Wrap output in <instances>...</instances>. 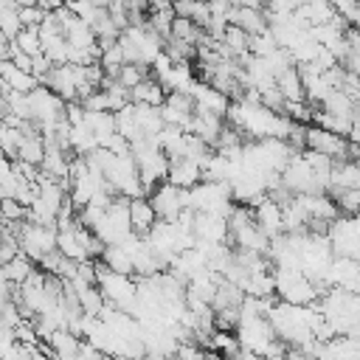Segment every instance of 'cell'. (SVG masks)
I'll return each instance as SVG.
<instances>
[{
  "label": "cell",
  "mask_w": 360,
  "mask_h": 360,
  "mask_svg": "<svg viewBox=\"0 0 360 360\" xmlns=\"http://www.w3.org/2000/svg\"><path fill=\"white\" fill-rule=\"evenodd\" d=\"M118 45H121L127 62L146 65V68L163 53V37L155 34L146 22H143V25H127V28L118 34Z\"/></svg>",
  "instance_id": "6da1fadb"
},
{
  "label": "cell",
  "mask_w": 360,
  "mask_h": 360,
  "mask_svg": "<svg viewBox=\"0 0 360 360\" xmlns=\"http://www.w3.org/2000/svg\"><path fill=\"white\" fill-rule=\"evenodd\" d=\"M276 278V298L295 304V307H309L321 298V290L298 270V267H273Z\"/></svg>",
  "instance_id": "7a4b0ae2"
},
{
  "label": "cell",
  "mask_w": 360,
  "mask_h": 360,
  "mask_svg": "<svg viewBox=\"0 0 360 360\" xmlns=\"http://www.w3.org/2000/svg\"><path fill=\"white\" fill-rule=\"evenodd\" d=\"M28 98V110H31V121L39 127L42 135H51L56 129V124L65 118V98H59L51 87L37 84L31 93H25Z\"/></svg>",
  "instance_id": "3957f363"
},
{
  "label": "cell",
  "mask_w": 360,
  "mask_h": 360,
  "mask_svg": "<svg viewBox=\"0 0 360 360\" xmlns=\"http://www.w3.org/2000/svg\"><path fill=\"white\" fill-rule=\"evenodd\" d=\"M188 208L194 211H211V214H231L233 208V194L231 183H217V180H200L197 186L188 188Z\"/></svg>",
  "instance_id": "277c9868"
},
{
  "label": "cell",
  "mask_w": 360,
  "mask_h": 360,
  "mask_svg": "<svg viewBox=\"0 0 360 360\" xmlns=\"http://www.w3.org/2000/svg\"><path fill=\"white\" fill-rule=\"evenodd\" d=\"M17 245H20V253H25L37 264L42 256L56 250V228L53 225H37V222L25 219L20 233H17Z\"/></svg>",
  "instance_id": "5b68a950"
},
{
  "label": "cell",
  "mask_w": 360,
  "mask_h": 360,
  "mask_svg": "<svg viewBox=\"0 0 360 360\" xmlns=\"http://www.w3.org/2000/svg\"><path fill=\"white\" fill-rule=\"evenodd\" d=\"M233 332H236L239 346L248 352H256V354H264V349L276 340V332L264 315H242L239 312V323Z\"/></svg>",
  "instance_id": "8992f818"
},
{
  "label": "cell",
  "mask_w": 360,
  "mask_h": 360,
  "mask_svg": "<svg viewBox=\"0 0 360 360\" xmlns=\"http://www.w3.org/2000/svg\"><path fill=\"white\" fill-rule=\"evenodd\" d=\"M149 202H152L158 219H169L172 222V219H177V214L183 208H188V188H177L169 180H163V183L155 186Z\"/></svg>",
  "instance_id": "52a82bcc"
},
{
  "label": "cell",
  "mask_w": 360,
  "mask_h": 360,
  "mask_svg": "<svg viewBox=\"0 0 360 360\" xmlns=\"http://www.w3.org/2000/svg\"><path fill=\"white\" fill-rule=\"evenodd\" d=\"M194 98H191V93H186V90H172V93H166V98H163V104H160V115H163V124H174V127H188V121H191V115H194Z\"/></svg>",
  "instance_id": "ba28073f"
},
{
  "label": "cell",
  "mask_w": 360,
  "mask_h": 360,
  "mask_svg": "<svg viewBox=\"0 0 360 360\" xmlns=\"http://www.w3.org/2000/svg\"><path fill=\"white\" fill-rule=\"evenodd\" d=\"M194 236L197 242L228 245V217L211 211H194Z\"/></svg>",
  "instance_id": "9c48e42d"
},
{
  "label": "cell",
  "mask_w": 360,
  "mask_h": 360,
  "mask_svg": "<svg viewBox=\"0 0 360 360\" xmlns=\"http://www.w3.org/2000/svg\"><path fill=\"white\" fill-rule=\"evenodd\" d=\"M253 222L259 225V231L264 233V236H278V233H284V222H281V205L270 197V194H262L256 202H253Z\"/></svg>",
  "instance_id": "30bf717a"
},
{
  "label": "cell",
  "mask_w": 360,
  "mask_h": 360,
  "mask_svg": "<svg viewBox=\"0 0 360 360\" xmlns=\"http://www.w3.org/2000/svg\"><path fill=\"white\" fill-rule=\"evenodd\" d=\"M166 180L172 186H177V188H191V186H197L202 180V169H200V163H194L188 158H172Z\"/></svg>",
  "instance_id": "8fae6325"
},
{
  "label": "cell",
  "mask_w": 360,
  "mask_h": 360,
  "mask_svg": "<svg viewBox=\"0 0 360 360\" xmlns=\"http://www.w3.org/2000/svg\"><path fill=\"white\" fill-rule=\"evenodd\" d=\"M0 82H3L8 90H14V93H31V90L39 84V79H37L34 73L17 68L11 59H0Z\"/></svg>",
  "instance_id": "7c38bea8"
},
{
  "label": "cell",
  "mask_w": 360,
  "mask_h": 360,
  "mask_svg": "<svg viewBox=\"0 0 360 360\" xmlns=\"http://www.w3.org/2000/svg\"><path fill=\"white\" fill-rule=\"evenodd\" d=\"M70 287H73V292H76V301H79V307H82V312L84 315H98L101 312V307H104V295H101V290L96 287V284H90V281H84V278H70L68 281Z\"/></svg>",
  "instance_id": "4fadbf2b"
},
{
  "label": "cell",
  "mask_w": 360,
  "mask_h": 360,
  "mask_svg": "<svg viewBox=\"0 0 360 360\" xmlns=\"http://www.w3.org/2000/svg\"><path fill=\"white\" fill-rule=\"evenodd\" d=\"M155 222H158V214H155L149 197H132L129 200V225H132V233L146 236Z\"/></svg>",
  "instance_id": "5bb4252c"
},
{
  "label": "cell",
  "mask_w": 360,
  "mask_h": 360,
  "mask_svg": "<svg viewBox=\"0 0 360 360\" xmlns=\"http://www.w3.org/2000/svg\"><path fill=\"white\" fill-rule=\"evenodd\" d=\"M295 17H298L307 28H312V25L332 22L338 14H335V8H332L329 0H304V3L295 8Z\"/></svg>",
  "instance_id": "9a60e30c"
},
{
  "label": "cell",
  "mask_w": 360,
  "mask_h": 360,
  "mask_svg": "<svg viewBox=\"0 0 360 360\" xmlns=\"http://www.w3.org/2000/svg\"><path fill=\"white\" fill-rule=\"evenodd\" d=\"M228 22L245 28L250 37L267 31V17H264V11H262V8H253V6H233L231 14H228Z\"/></svg>",
  "instance_id": "2e32d148"
},
{
  "label": "cell",
  "mask_w": 360,
  "mask_h": 360,
  "mask_svg": "<svg viewBox=\"0 0 360 360\" xmlns=\"http://www.w3.org/2000/svg\"><path fill=\"white\" fill-rule=\"evenodd\" d=\"M158 82L163 84L166 93H172V90H186V93H188V87H191L197 79H194L191 62H172L169 70L158 76Z\"/></svg>",
  "instance_id": "e0dca14e"
},
{
  "label": "cell",
  "mask_w": 360,
  "mask_h": 360,
  "mask_svg": "<svg viewBox=\"0 0 360 360\" xmlns=\"http://www.w3.org/2000/svg\"><path fill=\"white\" fill-rule=\"evenodd\" d=\"M127 96H129L132 104H152V107H160L163 98H166V90H163V84H160L155 76H146V79H141L135 87H129Z\"/></svg>",
  "instance_id": "ac0fdd59"
},
{
  "label": "cell",
  "mask_w": 360,
  "mask_h": 360,
  "mask_svg": "<svg viewBox=\"0 0 360 360\" xmlns=\"http://www.w3.org/2000/svg\"><path fill=\"white\" fill-rule=\"evenodd\" d=\"M276 87L284 96V101H304V79L298 65H290L281 73H276Z\"/></svg>",
  "instance_id": "d6986e66"
},
{
  "label": "cell",
  "mask_w": 360,
  "mask_h": 360,
  "mask_svg": "<svg viewBox=\"0 0 360 360\" xmlns=\"http://www.w3.org/2000/svg\"><path fill=\"white\" fill-rule=\"evenodd\" d=\"M76 225H79V222H76ZM76 225L56 231V250H59L65 259H70V262H84V259H87V250H84V245H82V239H79Z\"/></svg>",
  "instance_id": "ffe728a7"
},
{
  "label": "cell",
  "mask_w": 360,
  "mask_h": 360,
  "mask_svg": "<svg viewBox=\"0 0 360 360\" xmlns=\"http://www.w3.org/2000/svg\"><path fill=\"white\" fill-rule=\"evenodd\" d=\"M96 146H98V141H96L93 129H90L84 121H82V124H73V127L68 129V149H70V155L84 158V155H90Z\"/></svg>",
  "instance_id": "44dd1931"
},
{
  "label": "cell",
  "mask_w": 360,
  "mask_h": 360,
  "mask_svg": "<svg viewBox=\"0 0 360 360\" xmlns=\"http://www.w3.org/2000/svg\"><path fill=\"white\" fill-rule=\"evenodd\" d=\"M219 42H222V48H225L233 59H239L242 53H250V51H248V48H250V34H248L245 28L233 25V22H228V25H225V31H222Z\"/></svg>",
  "instance_id": "7402d4cb"
},
{
  "label": "cell",
  "mask_w": 360,
  "mask_h": 360,
  "mask_svg": "<svg viewBox=\"0 0 360 360\" xmlns=\"http://www.w3.org/2000/svg\"><path fill=\"white\" fill-rule=\"evenodd\" d=\"M132 112H135V124H138L141 135H158V132L163 129L160 107H152V104H132Z\"/></svg>",
  "instance_id": "603a6c76"
},
{
  "label": "cell",
  "mask_w": 360,
  "mask_h": 360,
  "mask_svg": "<svg viewBox=\"0 0 360 360\" xmlns=\"http://www.w3.org/2000/svg\"><path fill=\"white\" fill-rule=\"evenodd\" d=\"M98 262H104L110 270L121 273V276H135V264H132V256L121 248V245H104Z\"/></svg>",
  "instance_id": "cb8c5ba5"
},
{
  "label": "cell",
  "mask_w": 360,
  "mask_h": 360,
  "mask_svg": "<svg viewBox=\"0 0 360 360\" xmlns=\"http://www.w3.org/2000/svg\"><path fill=\"white\" fill-rule=\"evenodd\" d=\"M242 292H245V295H253V298H270V295H276V278H273V270L248 273V281H245Z\"/></svg>",
  "instance_id": "d4e9b609"
},
{
  "label": "cell",
  "mask_w": 360,
  "mask_h": 360,
  "mask_svg": "<svg viewBox=\"0 0 360 360\" xmlns=\"http://www.w3.org/2000/svg\"><path fill=\"white\" fill-rule=\"evenodd\" d=\"M242 301H245L242 287H236V284H233V281H228V278H219L211 307H214V309H228V307H231V309H239V307H242Z\"/></svg>",
  "instance_id": "484cf974"
},
{
  "label": "cell",
  "mask_w": 360,
  "mask_h": 360,
  "mask_svg": "<svg viewBox=\"0 0 360 360\" xmlns=\"http://www.w3.org/2000/svg\"><path fill=\"white\" fill-rule=\"evenodd\" d=\"M79 343H82V338H76V335L68 332V329H56V332H51V335L45 338L48 352L62 354V357H73V354L79 352Z\"/></svg>",
  "instance_id": "4316f807"
},
{
  "label": "cell",
  "mask_w": 360,
  "mask_h": 360,
  "mask_svg": "<svg viewBox=\"0 0 360 360\" xmlns=\"http://www.w3.org/2000/svg\"><path fill=\"white\" fill-rule=\"evenodd\" d=\"M169 37H174V39H183V42H188V45H200L202 42V37H205V31L194 22V20H188V17H174L172 20V31H169Z\"/></svg>",
  "instance_id": "83f0119b"
},
{
  "label": "cell",
  "mask_w": 360,
  "mask_h": 360,
  "mask_svg": "<svg viewBox=\"0 0 360 360\" xmlns=\"http://www.w3.org/2000/svg\"><path fill=\"white\" fill-rule=\"evenodd\" d=\"M3 267V273H6V278L14 284V287H20L31 273H34V262L25 256V253H17V256H11L6 264H0Z\"/></svg>",
  "instance_id": "f1b7e54d"
},
{
  "label": "cell",
  "mask_w": 360,
  "mask_h": 360,
  "mask_svg": "<svg viewBox=\"0 0 360 360\" xmlns=\"http://www.w3.org/2000/svg\"><path fill=\"white\" fill-rule=\"evenodd\" d=\"M0 31L14 39L20 31H22V22H20V6L14 0H0Z\"/></svg>",
  "instance_id": "f546056e"
},
{
  "label": "cell",
  "mask_w": 360,
  "mask_h": 360,
  "mask_svg": "<svg viewBox=\"0 0 360 360\" xmlns=\"http://www.w3.org/2000/svg\"><path fill=\"white\" fill-rule=\"evenodd\" d=\"M11 42H14V48H17L20 53H25V56H37V53H42L39 28H22Z\"/></svg>",
  "instance_id": "4dcf8cb0"
},
{
  "label": "cell",
  "mask_w": 360,
  "mask_h": 360,
  "mask_svg": "<svg viewBox=\"0 0 360 360\" xmlns=\"http://www.w3.org/2000/svg\"><path fill=\"white\" fill-rule=\"evenodd\" d=\"M346 28H360V0H329Z\"/></svg>",
  "instance_id": "1f68e13d"
},
{
  "label": "cell",
  "mask_w": 360,
  "mask_h": 360,
  "mask_svg": "<svg viewBox=\"0 0 360 360\" xmlns=\"http://www.w3.org/2000/svg\"><path fill=\"white\" fill-rule=\"evenodd\" d=\"M149 76V68L146 65H135V62H124L121 68H118V73H115V82L124 87V90H129V87H135L141 79H146Z\"/></svg>",
  "instance_id": "d6a6232c"
},
{
  "label": "cell",
  "mask_w": 360,
  "mask_h": 360,
  "mask_svg": "<svg viewBox=\"0 0 360 360\" xmlns=\"http://www.w3.org/2000/svg\"><path fill=\"white\" fill-rule=\"evenodd\" d=\"M28 217V205H22L14 197H3L0 200V222H25Z\"/></svg>",
  "instance_id": "836d02e7"
},
{
  "label": "cell",
  "mask_w": 360,
  "mask_h": 360,
  "mask_svg": "<svg viewBox=\"0 0 360 360\" xmlns=\"http://www.w3.org/2000/svg\"><path fill=\"white\" fill-rule=\"evenodd\" d=\"M276 48H278V42H276V37H273L270 28H267V31L250 37V48H248V51H250L253 56H270Z\"/></svg>",
  "instance_id": "e575fe53"
},
{
  "label": "cell",
  "mask_w": 360,
  "mask_h": 360,
  "mask_svg": "<svg viewBox=\"0 0 360 360\" xmlns=\"http://www.w3.org/2000/svg\"><path fill=\"white\" fill-rule=\"evenodd\" d=\"M45 8H39V6H20V22H22V28H37L42 20H45Z\"/></svg>",
  "instance_id": "d590c367"
},
{
  "label": "cell",
  "mask_w": 360,
  "mask_h": 360,
  "mask_svg": "<svg viewBox=\"0 0 360 360\" xmlns=\"http://www.w3.org/2000/svg\"><path fill=\"white\" fill-rule=\"evenodd\" d=\"M51 68H53V62H51L45 53H37V56H31V73H34L39 82L45 79V73H48Z\"/></svg>",
  "instance_id": "8d00e7d4"
},
{
  "label": "cell",
  "mask_w": 360,
  "mask_h": 360,
  "mask_svg": "<svg viewBox=\"0 0 360 360\" xmlns=\"http://www.w3.org/2000/svg\"><path fill=\"white\" fill-rule=\"evenodd\" d=\"M346 138H349V143H354V146H360V118H354V121H352V127H349V132H346Z\"/></svg>",
  "instance_id": "74e56055"
},
{
  "label": "cell",
  "mask_w": 360,
  "mask_h": 360,
  "mask_svg": "<svg viewBox=\"0 0 360 360\" xmlns=\"http://www.w3.org/2000/svg\"><path fill=\"white\" fill-rule=\"evenodd\" d=\"M228 360H262V354H256V352H248V349H242V346H239V352H236V354H231Z\"/></svg>",
  "instance_id": "f35d334b"
},
{
  "label": "cell",
  "mask_w": 360,
  "mask_h": 360,
  "mask_svg": "<svg viewBox=\"0 0 360 360\" xmlns=\"http://www.w3.org/2000/svg\"><path fill=\"white\" fill-rule=\"evenodd\" d=\"M287 360H309L298 346H287Z\"/></svg>",
  "instance_id": "ab89813d"
},
{
  "label": "cell",
  "mask_w": 360,
  "mask_h": 360,
  "mask_svg": "<svg viewBox=\"0 0 360 360\" xmlns=\"http://www.w3.org/2000/svg\"><path fill=\"white\" fill-rule=\"evenodd\" d=\"M231 6H253V8H264L267 0H231Z\"/></svg>",
  "instance_id": "60d3db41"
},
{
  "label": "cell",
  "mask_w": 360,
  "mask_h": 360,
  "mask_svg": "<svg viewBox=\"0 0 360 360\" xmlns=\"http://www.w3.org/2000/svg\"><path fill=\"white\" fill-rule=\"evenodd\" d=\"M84 3H90V6H98V8H107L112 0H84Z\"/></svg>",
  "instance_id": "b9f144b4"
},
{
  "label": "cell",
  "mask_w": 360,
  "mask_h": 360,
  "mask_svg": "<svg viewBox=\"0 0 360 360\" xmlns=\"http://www.w3.org/2000/svg\"><path fill=\"white\" fill-rule=\"evenodd\" d=\"M14 3H17V6H37L39 0H14Z\"/></svg>",
  "instance_id": "7bdbcfd3"
},
{
  "label": "cell",
  "mask_w": 360,
  "mask_h": 360,
  "mask_svg": "<svg viewBox=\"0 0 360 360\" xmlns=\"http://www.w3.org/2000/svg\"><path fill=\"white\" fill-rule=\"evenodd\" d=\"M357 163H360V158H357Z\"/></svg>",
  "instance_id": "ee69618b"
}]
</instances>
